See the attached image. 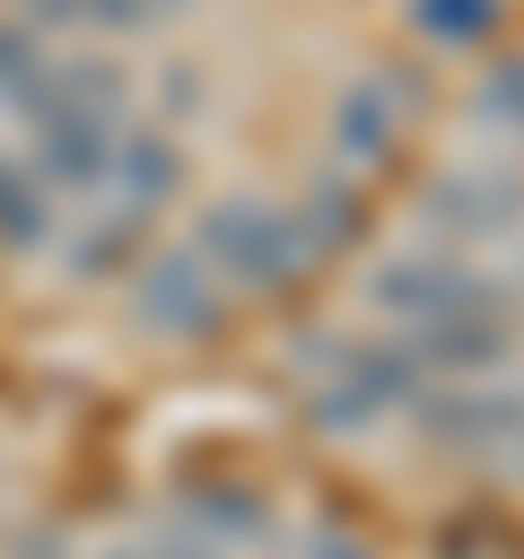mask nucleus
Masks as SVG:
<instances>
[{
  "label": "nucleus",
  "mask_w": 524,
  "mask_h": 559,
  "mask_svg": "<svg viewBox=\"0 0 524 559\" xmlns=\"http://www.w3.org/2000/svg\"><path fill=\"white\" fill-rule=\"evenodd\" d=\"M192 253L210 262V280H236V288H288L314 262L297 210H271V201H210Z\"/></svg>",
  "instance_id": "f257e3e1"
},
{
  "label": "nucleus",
  "mask_w": 524,
  "mask_h": 559,
  "mask_svg": "<svg viewBox=\"0 0 524 559\" xmlns=\"http://www.w3.org/2000/svg\"><path fill=\"white\" fill-rule=\"evenodd\" d=\"M428 393V367L410 349H332V384L314 393V428L323 437H358L393 411H410Z\"/></svg>",
  "instance_id": "f03ea898"
},
{
  "label": "nucleus",
  "mask_w": 524,
  "mask_h": 559,
  "mask_svg": "<svg viewBox=\"0 0 524 559\" xmlns=\"http://www.w3.org/2000/svg\"><path fill=\"white\" fill-rule=\"evenodd\" d=\"M367 297H376L384 314H402L410 332H419V323H454V314H480V306H489V288H480L463 262H437V253H393V262H376Z\"/></svg>",
  "instance_id": "7ed1b4c3"
},
{
  "label": "nucleus",
  "mask_w": 524,
  "mask_h": 559,
  "mask_svg": "<svg viewBox=\"0 0 524 559\" xmlns=\"http://www.w3.org/2000/svg\"><path fill=\"white\" fill-rule=\"evenodd\" d=\"M131 314L148 332H166V341H210L227 306H218V280H210L201 253H157L140 271V288H131Z\"/></svg>",
  "instance_id": "20e7f679"
},
{
  "label": "nucleus",
  "mask_w": 524,
  "mask_h": 559,
  "mask_svg": "<svg viewBox=\"0 0 524 559\" xmlns=\"http://www.w3.org/2000/svg\"><path fill=\"white\" fill-rule=\"evenodd\" d=\"M524 218V183L515 175H489V166H463V175H437L428 183V227L454 236V245H489Z\"/></svg>",
  "instance_id": "39448f33"
},
{
  "label": "nucleus",
  "mask_w": 524,
  "mask_h": 559,
  "mask_svg": "<svg viewBox=\"0 0 524 559\" xmlns=\"http://www.w3.org/2000/svg\"><path fill=\"white\" fill-rule=\"evenodd\" d=\"M419 437L428 445H454V454H489V445H515L524 428V402L515 393H419Z\"/></svg>",
  "instance_id": "423d86ee"
},
{
  "label": "nucleus",
  "mask_w": 524,
  "mask_h": 559,
  "mask_svg": "<svg viewBox=\"0 0 524 559\" xmlns=\"http://www.w3.org/2000/svg\"><path fill=\"white\" fill-rule=\"evenodd\" d=\"M114 131H122V122H87V114H35V175H44V183H61V192H105Z\"/></svg>",
  "instance_id": "0eeeda50"
},
{
  "label": "nucleus",
  "mask_w": 524,
  "mask_h": 559,
  "mask_svg": "<svg viewBox=\"0 0 524 559\" xmlns=\"http://www.w3.org/2000/svg\"><path fill=\"white\" fill-rule=\"evenodd\" d=\"M131 87L114 61H44L35 87L17 96V114H87V122H122Z\"/></svg>",
  "instance_id": "6e6552de"
},
{
  "label": "nucleus",
  "mask_w": 524,
  "mask_h": 559,
  "mask_svg": "<svg viewBox=\"0 0 524 559\" xmlns=\"http://www.w3.org/2000/svg\"><path fill=\"white\" fill-rule=\"evenodd\" d=\"M105 183L122 192V210H166L175 192H183V148L166 140V131H114V166H105Z\"/></svg>",
  "instance_id": "1a4fd4ad"
},
{
  "label": "nucleus",
  "mask_w": 524,
  "mask_h": 559,
  "mask_svg": "<svg viewBox=\"0 0 524 559\" xmlns=\"http://www.w3.org/2000/svg\"><path fill=\"white\" fill-rule=\"evenodd\" d=\"M332 140H341V157L384 166L393 140H402V87L393 79H349V96L332 105Z\"/></svg>",
  "instance_id": "9d476101"
},
{
  "label": "nucleus",
  "mask_w": 524,
  "mask_h": 559,
  "mask_svg": "<svg viewBox=\"0 0 524 559\" xmlns=\"http://www.w3.org/2000/svg\"><path fill=\"white\" fill-rule=\"evenodd\" d=\"M402 349H410V358H419L428 376H437V367L472 376V367H498L507 332H498V323H489V306H480V314H454V323H419V332H410Z\"/></svg>",
  "instance_id": "9b49d317"
},
{
  "label": "nucleus",
  "mask_w": 524,
  "mask_h": 559,
  "mask_svg": "<svg viewBox=\"0 0 524 559\" xmlns=\"http://www.w3.org/2000/svg\"><path fill=\"white\" fill-rule=\"evenodd\" d=\"M52 236V201H44V183L26 175V166H0V245H44Z\"/></svg>",
  "instance_id": "f8f14e48"
},
{
  "label": "nucleus",
  "mask_w": 524,
  "mask_h": 559,
  "mask_svg": "<svg viewBox=\"0 0 524 559\" xmlns=\"http://www.w3.org/2000/svg\"><path fill=\"white\" fill-rule=\"evenodd\" d=\"M498 9H507V0H410V26H419L428 44H480V35L498 26Z\"/></svg>",
  "instance_id": "ddd939ff"
},
{
  "label": "nucleus",
  "mask_w": 524,
  "mask_h": 559,
  "mask_svg": "<svg viewBox=\"0 0 524 559\" xmlns=\"http://www.w3.org/2000/svg\"><path fill=\"white\" fill-rule=\"evenodd\" d=\"M35 17L87 26V35H131V26H148L157 9H148V0H35Z\"/></svg>",
  "instance_id": "4468645a"
},
{
  "label": "nucleus",
  "mask_w": 524,
  "mask_h": 559,
  "mask_svg": "<svg viewBox=\"0 0 524 559\" xmlns=\"http://www.w3.org/2000/svg\"><path fill=\"white\" fill-rule=\"evenodd\" d=\"M192 515L210 524V542H218V533H262V524H271V515H262V498H253V489H236V480H210V489L192 498Z\"/></svg>",
  "instance_id": "2eb2a0df"
},
{
  "label": "nucleus",
  "mask_w": 524,
  "mask_h": 559,
  "mask_svg": "<svg viewBox=\"0 0 524 559\" xmlns=\"http://www.w3.org/2000/svg\"><path fill=\"white\" fill-rule=\"evenodd\" d=\"M480 122L524 148V61H498V70L480 79Z\"/></svg>",
  "instance_id": "dca6fc26"
},
{
  "label": "nucleus",
  "mask_w": 524,
  "mask_h": 559,
  "mask_svg": "<svg viewBox=\"0 0 524 559\" xmlns=\"http://www.w3.org/2000/svg\"><path fill=\"white\" fill-rule=\"evenodd\" d=\"M297 227H306V245L323 253V245H341L349 227H358V192H341V183H323L306 210H297Z\"/></svg>",
  "instance_id": "f3484780"
},
{
  "label": "nucleus",
  "mask_w": 524,
  "mask_h": 559,
  "mask_svg": "<svg viewBox=\"0 0 524 559\" xmlns=\"http://www.w3.org/2000/svg\"><path fill=\"white\" fill-rule=\"evenodd\" d=\"M35 70H44L35 35H26V26H0V105H17V96L35 87Z\"/></svg>",
  "instance_id": "a211bd4d"
},
{
  "label": "nucleus",
  "mask_w": 524,
  "mask_h": 559,
  "mask_svg": "<svg viewBox=\"0 0 524 559\" xmlns=\"http://www.w3.org/2000/svg\"><path fill=\"white\" fill-rule=\"evenodd\" d=\"M131 227H140V210H114V218H96V227L70 245V262H79V271H105V262L131 245Z\"/></svg>",
  "instance_id": "6ab92c4d"
},
{
  "label": "nucleus",
  "mask_w": 524,
  "mask_h": 559,
  "mask_svg": "<svg viewBox=\"0 0 524 559\" xmlns=\"http://www.w3.org/2000/svg\"><path fill=\"white\" fill-rule=\"evenodd\" d=\"M114 559H201L192 542H131V550H114Z\"/></svg>",
  "instance_id": "aec40b11"
},
{
  "label": "nucleus",
  "mask_w": 524,
  "mask_h": 559,
  "mask_svg": "<svg viewBox=\"0 0 524 559\" xmlns=\"http://www.w3.org/2000/svg\"><path fill=\"white\" fill-rule=\"evenodd\" d=\"M314 559H367V550H358L349 533H323V542H314Z\"/></svg>",
  "instance_id": "412c9836"
},
{
  "label": "nucleus",
  "mask_w": 524,
  "mask_h": 559,
  "mask_svg": "<svg viewBox=\"0 0 524 559\" xmlns=\"http://www.w3.org/2000/svg\"><path fill=\"white\" fill-rule=\"evenodd\" d=\"M26 559H61V550H52V542H26Z\"/></svg>",
  "instance_id": "4be33fe9"
},
{
  "label": "nucleus",
  "mask_w": 524,
  "mask_h": 559,
  "mask_svg": "<svg viewBox=\"0 0 524 559\" xmlns=\"http://www.w3.org/2000/svg\"><path fill=\"white\" fill-rule=\"evenodd\" d=\"M148 9H157V17H166V9H192V0H148Z\"/></svg>",
  "instance_id": "5701e85b"
},
{
  "label": "nucleus",
  "mask_w": 524,
  "mask_h": 559,
  "mask_svg": "<svg viewBox=\"0 0 524 559\" xmlns=\"http://www.w3.org/2000/svg\"><path fill=\"white\" fill-rule=\"evenodd\" d=\"M515 463H524V428H515Z\"/></svg>",
  "instance_id": "b1692460"
}]
</instances>
